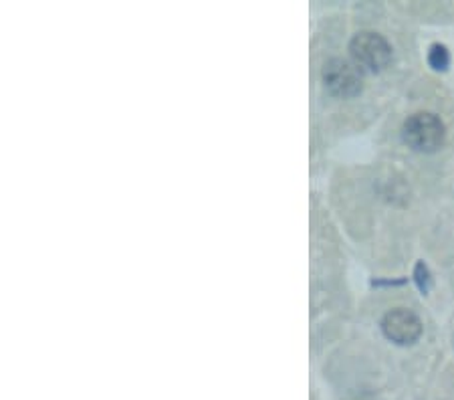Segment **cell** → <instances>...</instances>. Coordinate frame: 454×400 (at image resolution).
<instances>
[{"label":"cell","mask_w":454,"mask_h":400,"mask_svg":"<svg viewBox=\"0 0 454 400\" xmlns=\"http://www.w3.org/2000/svg\"><path fill=\"white\" fill-rule=\"evenodd\" d=\"M402 140L414 152L432 154L442 148L446 140V128L438 115L430 112H419L404 122L402 126Z\"/></svg>","instance_id":"obj_1"},{"label":"cell","mask_w":454,"mask_h":400,"mask_svg":"<svg viewBox=\"0 0 454 400\" xmlns=\"http://www.w3.org/2000/svg\"><path fill=\"white\" fill-rule=\"evenodd\" d=\"M349 55L357 69L368 73H380L392 61V47L382 35L362 31L351 39Z\"/></svg>","instance_id":"obj_2"},{"label":"cell","mask_w":454,"mask_h":400,"mask_svg":"<svg viewBox=\"0 0 454 400\" xmlns=\"http://www.w3.org/2000/svg\"><path fill=\"white\" fill-rule=\"evenodd\" d=\"M325 90L335 98L349 99L362 93V73L354 63L343 59H332L324 67Z\"/></svg>","instance_id":"obj_3"},{"label":"cell","mask_w":454,"mask_h":400,"mask_svg":"<svg viewBox=\"0 0 454 400\" xmlns=\"http://www.w3.org/2000/svg\"><path fill=\"white\" fill-rule=\"evenodd\" d=\"M384 336L398 346H410L422 336L420 318L408 310H392L382 319Z\"/></svg>","instance_id":"obj_4"},{"label":"cell","mask_w":454,"mask_h":400,"mask_svg":"<svg viewBox=\"0 0 454 400\" xmlns=\"http://www.w3.org/2000/svg\"><path fill=\"white\" fill-rule=\"evenodd\" d=\"M428 63L434 71H446L450 65V53L444 45H432L428 51Z\"/></svg>","instance_id":"obj_5"},{"label":"cell","mask_w":454,"mask_h":400,"mask_svg":"<svg viewBox=\"0 0 454 400\" xmlns=\"http://www.w3.org/2000/svg\"><path fill=\"white\" fill-rule=\"evenodd\" d=\"M414 281H416V286H419V289L422 291L424 295L428 294L430 291V287H432V278H430V271H428V267L422 263H416V267H414Z\"/></svg>","instance_id":"obj_6"}]
</instances>
